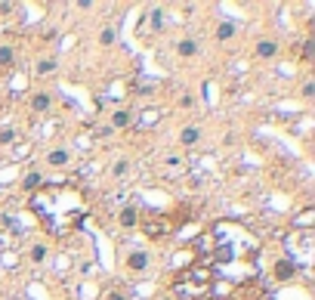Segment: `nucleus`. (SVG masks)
<instances>
[{
  "instance_id": "f257e3e1",
  "label": "nucleus",
  "mask_w": 315,
  "mask_h": 300,
  "mask_svg": "<svg viewBox=\"0 0 315 300\" xmlns=\"http://www.w3.org/2000/svg\"><path fill=\"white\" fill-rule=\"evenodd\" d=\"M90 198L78 183H40L31 192V214L47 235L68 238L87 220Z\"/></svg>"
},
{
  "instance_id": "f03ea898",
  "label": "nucleus",
  "mask_w": 315,
  "mask_h": 300,
  "mask_svg": "<svg viewBox=\"0 0 315 300\" xmlns=\"http://www.w3.org/2000/svg\"><path fill=\"white\" fill-rule=\"evenodd\" d=\"M257 257V241L248 229L235 223H219L216 232L210 235V257L207 263L214 266H232V263H250Z\"/></svg>"
},
{
  "instance_id": "7ed1b4c3",
  "label": "nucleus",
  "mask_w": 315,
  "mask_h": 300,
  "mask_svg": "<svg viewBox=\"0 0 315 300\" xmlns=\"http://www.w3.org/2000/svg\"><path fill=\"white\" fill-rule=\"evenodd\" d=\"M214 276L216 269L207 260H198L176 272L173 279V300H210L214 297Z\"/></svg>"
},
{
  "instance_id": "20e7f679",
  "label": "nucleus",
  "mask_w": 315,
  "mask_h": 300,
  "mask_svg": "<svg viewBox=\"0 0 315 300\" xmlns=\"http://www.w3.org/2000/svg\"><path fill=\"white\" fill-rule=\"evenodd\" d=\"M315 232L312 229H297L291 232V238H287V248H291V260L297 266H306L312 260V254H315Z\"/></svg>"
},
{
  "instance_id": "39448f33",
  "label": "nucleus",
  "mask_w": 315,
  "mask_h": 300,
  "mask_svg": "<svg viewBox=\"0 0 315 300\" xmlns=\"http://www.w3.org/2000/svg\"><path fill=\"white\" fill-rule=\"evenodd\" d=\"M263 297H266V288H263V282L257 276L241 279L235 288H229V294H226V300H263Z\"/></svg>"
},
{
  "instance_id": "423d86ee",
  "label": "nucleus",
  "mask_w": 315,
  "mask_h": 300,
  "mask_svg": "<svg viewBox=\"0 0 315 300\" xmlns=\"http://www.w3.org/2000/svg\"><path fill=\"white\" fill-rule=\"evenodd\" d=\"M139 226L149 238H161L164 232H170V220H164L161 211H146V214H139Z\"/></svg>"
},
{
  "instance_id": "0eeeda50",
  "label": "nucleus",
  "mask_w": 315,
  "mask_h": 300,
  "mask_svg": "<svg viewBox=\"0 0 315 300\" xmlns=\"http://www.w3.org/2000/svg\"><path fill=\"white\" fill-rule=\"evenodd\" d=\"M297 269H300V266H297L294 260H287V257H284V260H278V263H275L272 276H275L278 282H287V279H294V276H297Z\"/></svg>"
},
{
  "instance_id": "6e6552de",
  "label": "nucleus",
  "mask_w": 315,
  "mask_h": 300,
  "mask_svg": "<svg viewBox=\"0 0 315 300\" xmlns=\"http://www.w3.org/2000/svg\"><path fill=\"white\" fill-rule=\"evenodd\" d=\"M139 207H133V204H127L121 214H117V223H121V229H133V226H139Z\"/></svg>"
},
{
  "instance_id": "1a4fd4ad",
  "label": "nucleus",
  "mask_w": 315,
  "mask_h": 300,
  "mask_svg": "<svg viewBox=\"0 0 315 300\" xmlns=\"http://www.w3.org/2000/svg\"><path fill=\"white\" fill-rule=\"evenodd\" d=\"M127 266H130V269H136V272H139V269H146V266H149V254L133 251L130 257H127Z\"/></svg>"
},
{
  "instance_id": "9d476101",
  "label": "nucleus",
  "mask_w": 315,
  "mask_h": 300,
  "mask_svg": "<svg viewBox=\"0 0 315 300\" xmlns=\"http://www.w3.org/2000/svg\"><path fill=\"white\" fill-rule=\"evenodd\" d=\"M275 53H278L275 40H260V44H257V56H263V59H272Z\"/></svg>"
},
{
  "instance_id": "9b49d317",
  "label": "nucleus",
  "mask_w": 315,
  "mask_h": 300,
  "mask_svg": "<svg viewBox=\"0 0 315 300\" xmlns=\"http://www.w3.org/2000/svg\"><path fill=\"white\" fill-rule=\"evenodd\" d=\"M176 53H180V56H195V53H198V40H192V37L180 40V44H176Z\"/></svg>"
},
{
  "instance_id": "f8f14e48",
  "label": "nucleus",
  "mask_w": 315,
  "mask_h": 300,
  "mask_svg": "<svg viewBox=\"0 0 315 300\" xmlns=\"http://www.w3.org/2000/svg\"><path fill=\"white\" fill-rule=\"evenodd\" d=\"M47 164H53V167H65V164H68V152H65V149L50 152V155H47Z\"/></svg>"
},
{
  "instance_id": "ddd939ff",
  "label": "nucleus",
  "mask_w": 315,
  "mask_h": 300,
  "mask_svg": "<svg viewBox=\"0 0 315 300\" xmlns=\"http://www.w3.org/2000/svg\"><path fill=\"white\" fill-rule=\"evenodd\" d=\"M235 25L232 22H223V25H216V40H232L235 37Z\"/></svg>"
},
{
  "instance_id": "4468645a",
  "label": "nucleus",
  "mask_w": 315,
  "mask_h": 300,
  "mask_svg": "<svg viewBox=\"0 0 315 300\" xmlns=\"http://www.w3.org/2000/svg\"><path fill=\"white\" fill-rule=\"evenodd\" d=\"M50 102H53V99H50V93H37V96L31 99V108H34V112H47Z\"/></svg>"
},
{
  "instance_id": "2eb2a0df",
  "label": "nucleus",
  "mask_w": 315,
  "mask_h": 300,
  "mask_svg": "<svg viewBox=\"0 0 315 300\" xmlns=\"http://www.w3.org/2000/svg\"><path fill=\"white\" fill-rule=\"evenodd\" d=\"M180 139H182L185 146H195V143L201 139V130H198V127H185V130L180 133Z\"/></svg>"
},
{
  "instance_id": "dca6fc26",
  "label": "nucleus",
  "mask_w": 315,
  "mask_h": 300,
  "mask_svg": "<svg viewBox=\"0 0 315 300\" xmlns=\"http://www.w3.org/2000/svg\"><path fill=\"white\" fill-rule=\"evenodd\" d=\"M40 183H44V177H40V173H28V177L22 180V189H25V192H34Z\"/></svg>"
},
{
  "instance_id": "f3484780",
  "label": "nucleus",
  "mask_w": 315,
  "mask_h": 300,
  "mask_svg": "<svg viewBox=\"0 0 315 300\" xmlns=\"http://www.w3.org/2000/svg\"><path fill=\"white\" fill-rule=\"evenodd\" d=\"M130 121H133V118H130V112H124V108L112 115V127H117V130H121V127H127Z\"/></svg>"
},
{
  "instance_id": "a211bd4d",
  "label": "nucleus",
  "mask_w": 315,
  "mask_h": 300,
  "mask_svg": "<svg viewBox=\"0 0 315 300\" xmlns=\"http://www.w3.org/2000/svg\"><path fill=\"white\" fill-rule=\"evenodd\" d=\"M16 59V53H13V47H0V68H10Z\"/></svg>"
},
{
  "instance_id": "6ab92c4d",
  "label": "nucleus",
  "mask_w": 315,
  "mask_h": 300,
  "mask_svg": "<svg viewBox=\"0 0 315 300\" xmlns=\"http://www.w3.org/2000/svg\"><path fill=\"white\" fill-rule=\"evenodd\" d=\"M37 71H40V74H50V71H56V59H40Z\"/></svg>"
},
{
  "instance_id": "aec40b11",
  "label": "nucleus",
  "mask_w": 315,
  "mask_h": 300,
  "mask_svg": "<svg viewBox=\"0 0 315 300\" xmlns=\"http://www.w3.org/2000/svg\"><path fill=\"white\" fill-rule=\"evenodd\" d=\"M44 257H47V248H44V245H34V248H31V260H34V263H40Z\"/></svg>"
},
{
  "instance_id": "412c9836",
  "label": "nucleus",
  "mask_w": 315,
  "mask_h": 300,
  "mask_svg": "<svg viewBox=\"0 0 315 300\" xmlns=\"http://www.w3.org/2000/svg\"><path fill=\"white\" fill-rule=\"evenodd\" d=\"M99 44L112 47V44H115V28H105V31H102V34H99Z\"/></svg>"
},
{
  "instance_id": "4be33fe9",
  "label": "nucleus",
  "mask_w": 315,
  "mask_h": 300,
  "mask_svg": "<svg viewBox=\"0 0 315 300\" xmlns=\"http://www.w3.org/2000/svg\"><path fill=\"white\" fill-rule=\"evenodd\" d=\"M161 25H164V10H151V28H161Z\"/></svg>"
},
{
  "instance_id": "5701e85b",
  "label": "nucleus",
  "mask_w": 315,
  "mask_h": 300,
  "mask_svg": "<svg viewBox=\"0 0 315 300\" xmlns=\"http://www.w3.org/2000/svg\"><path fill=\"white\" fill-rule=\"evenodd\" d=\"M102 300H130V297H127L124 291H117V288H112V291H105V297H102Z\"/></svg>"
},
{
  "instance_id": "b1692460",
  "label": "nucleus",
  "mask_w": 315,
  "mask_h": 300,
  "mask_svg": "<svg viewBox=\"0 0 315 300\" xmlns=\"http://www.w3.org/2000/svg\"><path fill=\"white\" fill-rule=\"evenodd\" d=\"M13 139H16V133H13L10 127H6V130H0V146H10Z\"/></svg>"
},
{
  "instance_id": "393cba45",
  "label": "nucleus",
  "mask_w": 315,
  "mask_h": 300,
  "mask_svg": "<svg viewBox=\"0 0 315 300\" xmlns=\"http://www.w3.org/2000/svg\"><path fill=\"white\" fill-rule=\"evenodd\" d=\"M112 173H115V177H124V173H127V161H117L112 167Z\"/></svg>"
},
{
  "instance_id": "a878e982",
  "label": "nucleus",
  "mask_w": 315,
  "mask_h": 300,
  "mask_svg": "<svg viewBox=\"0 0 315 300\" xmlns=\"http://www.w3.org/2000/svg\"><path fill=\"white\" fill-rule=\"evenodd\" d=\"M161 300H173V297H161Z\"/></svg>"
},
{
  "instance_id": "bb28decb",
  "label": "nucleus",
  "mask_w": 315,
  "mask_h": 300,
  "mask_svg": "<svg viewBox=\"0 0 315 300\" xmlns=\"http://www.w3.org/2000/svg\"><path fill=\"white\" fill-rule=\"evenodd\" d=\"M0 226H3V220H0Z\"/></svg>"
}]
</instances>
